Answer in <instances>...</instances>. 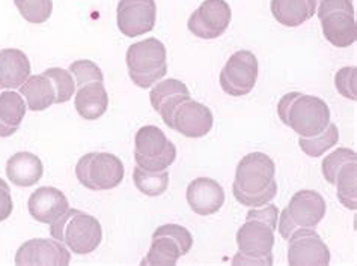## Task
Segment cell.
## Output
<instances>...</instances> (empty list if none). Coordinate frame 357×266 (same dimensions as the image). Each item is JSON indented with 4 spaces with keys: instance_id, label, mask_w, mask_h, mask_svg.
Masks as SVG:
<instances>
[{
    "instance_id": "44dd1931",
    "label": "cell",
    "mask_w": 357,
    "mask_h": 266,
    "mask_svg": "<svg viewBox=\"0 0 357 266\" xmlns=\"http://www.w3.org/2000/svg\"><path fill=\"white\" fill-rule=\"evenodd\" d=\"M74 106L84 120H97L107 111L109 95L102 81H92L77 88Z\"/></svg>"
},
{
    "instance_id": "4316f807",
    "label": "cell",
    "mask_w": 357,
    "mask_h": 266,
    "mask_svg": "<svg viewBox=\"0 0 357 266\" xmlns=\"http://www.w3.org/2000/svg\"><path fill=\"white\" fill-rule=\"evenodd\" d=\"M133 180L135 185L140 193L149 197L162 196L169 187V172L162 170V172H149L142 167H136L133 170Z\"/></svg>"
},
{
    "instance_id": "30bf717a",
    "label": "cell",
    "mask_w": 357,
    "mask_h": 266,
    "mask_svg": "<svg viewBox=\"0 0 357 266\" xmlns=\"http://www.w3.org/2000/svg\"><path fill=\"white\" fill-rule=\"evenodd\" d=\"M193 237L185 227L180 224L160 226L153 233V242L142 265L175 266L181 256L190 253Z\"/></svg>"
},
{
    "instance_id": "2e32d148",
    "label": "cell",
    "mask_w": 357,
    "mask_h": 266,
    "mask_svg": "<svg viewBox=\"0 0 357 266\" xmlns=\"http://www.w3.org/2000/svg\"><path fill=\"white\" fill-rule=\"evenodd\" d=\"M172 123V130L178 131L180 134L190 139H199L211 131L214 118L211 110L204 104L187 100L175 110Z\"/></svg>"
},
{
    "instance_id": "277c9868",
    "label": "cell",
    "mask_w": 357,
    "mask_h": 266,
    "mask_svg": "<svg viewBox=\"0 0 357 266\" xmlns=\"http://www.w3.org/2000/svg\"><path fill=\"white\" fill-rule=\"evenodd\" d=\"M50 235L79 256L96 251L102 241L100 221L80 209H68L54 220L50 224Z\"/></svg>"
},
{
    "instance_id": "83f0119b",
    "label": "cell",
    "mask_w": 357,
    "mask_h": 266,
    "mask_svg": "<svg viewBox=\"0 0 357 266\" xmlns=\"http://www.w3.org/2000/svg\"><path fill=\"white\" fill-rule=\"evenodd\" d=\"M340 141V131L335 123H328L327 128L314 137H300L298 145L307 157L318 158L321 157L326 150L332 149Z\"/></svg>"
},
{
    "instance_id": "484cf974",
    "label": "cell",
    "mask_w": 357,
    "mask_h": 266,
    "mask_svg": "<svg viewBox=\"0 0 357 266\" xmlns=\"http://www.w3.org/2000/svg\"><path fill=\"white\" fill-rule=\"evenodd\" d=\"M336 194L347 209H357V159L345 163L335 178Z\"/></svg>"
},
{
    "instance_id": "7402d4cb",
    "label": "cell",
    "mask_w": 357,
    "mask_h": 266,
    "mask_svg": "<svg viewBox=\"0 0 357 266\" xmlns=\"http://www.w3.org/2000/svg\"><path fill=\"white\" fill-rule=\"evenodd\" d=\"M43 173L41 159L31 152H17L6 163V176L17 187L35 185L41 180Z\"/></svg>"
},
{
    "instance_id": "e0dca14e",
    "label": "cell",
    "mask_w": 357,
    "mask_h": 266,
    "mask_svg": "<svg viewBox=\"0 0 357 266\" xmlns=\"http://www.w3.org/2000/svg\"><path fill=\"white\" fill-rule=\"evenodd\" d=\"M187 100H190V92L185 84L176 79H169L157 83L149 93L153 109L162 116L163 122L172 130V118L175 110Z\"/></svg>"
},
{
    "instance_id": "f546056e",
    "label": "cell",
    "mask_w": 357,
    "mask_h": 266,
    "mask_svg": "<svg viewBox=\"0 0 357 266\" xmlns=\"http://www.w3.org/2000/svg\"><path fill=\"white\" fill-rule=\"evenodd\" d=\"M43 74L49 77L56 89V102L54 104H63L73 98L76 93V80L73 79V74L67 70L62 68H49Z\"/></svg>"
},
{
    "instance_id": "52a82bcc",
    "label": "cell",
    "mask_w": 357,
    "mask_h": 266,
    "mask_svg": "<svg viewBox=\"0 0 357 266\" xmlns=\"http://www.w3.org/2000/svg\"><path fill=\"white\" fill-rule=\"evenodd\" d=\"M317 15L321 22L326 40L337 49H347L356 42L357 26L353 0H317Z\"/></svg>"
},
{
    "instance_id": "f1b7e54d",
    "label": "cell",
    "mask_w": 357,
    "mask_h": 266,
    "mask_svg": "<svg viewBox=\"0 0 357 266\" xmlns=\"http://www.w3.org/2000/svg\"><path fill=\"white\" fill-rule=\"evenodd\" d=\"M18 13L26 22L43 24L53 13V0H14Z\"/></svg>"
},
{
    "instance_id": "6da1fadb",
    "label": "cell",
    "mask_w": 357,
    "mask_h": 266,
    "mask_svg": "<svg viewBox=\"0 0 357 266\" xmlns=\"http://www.w3.org/2000/svg\"><path fill=\"white\" fill-rule=\"evenodd\" d=\"M279 209L276 205L253 208L246 215L244 223L236 236L238 253L234 256L232 265H273L275 230L278 227Z\"/></svg>"
},
{
    "instance_id": "7a4b0ae2",
    "label": "cell",
    "mask_w": 357,
    "mask_h": 266,
    "mask_svg": "<svg viewBox=\"0 0 357 266\" xmlns=\"http://www.w3.org/2000/svg\"><path fill=\"white\" fill-rule=\"evenodd\" d=\"M275 175L276 166L273 159L262 152H253L243 157L237 166L232 194L236 201L244 206H264L278 194Z\"/></svg>"
},
{
    "instance_id": "8fae6325",
    "label": "cell",
    "mask_w": 357,
    "mask_h": 266,
    "mask_svg": "<svg viewBox=\"0 0 357 266\" xmlns=\"http://www.w3.org/2000/svg\"><path fill=\"white\" fill-rule=\"evenodd\" d=\"M258 80V59L249 50L234 53L220 72V86L231 97H244L255 88Z\"/></svg>"
},
{
    "instance_id": "ac0fdd59",
    "label": "cell",
    "mask_w": 357,
    "mask_h": 266,
    "mask_svg": "<svg viewBox=\"0 0 357 266\" xmlns=\"http://www.w3.org/2000/svg\"><path fill=\"white\" fill-rule=\"evenodd\" d=\"M187 203L192 211L202 217L213 215L225 203V191L222 185L211 178H198L187 187Z\"/></svg>"
},
{
    "instance_id": "cb8c5ba5",
    "label": "cell",
    "mask_w": 357,
    "mask_h": 266,
    "mask_svg": "<svg viewBox=\"0 0 357 266\" xmlns=\"http://www.w3.org/2000/svg\"><path fill=\"white\" fill-rule=\"evenodd\" d=\"M20 95L27 102V109L43 111L56 102V89L53 81L45 74L32 75L20 86Z\"/></svg>"
},
{
    "instance_id": "3957f363",
    "label": "cell",
    "mask_w": 357,
    "mask_h": 266,
    "mask_svg": "<svg viewBox=\"0 0 357 266\" xmlns=\"http://www.w3.org/2000/svg\"><path fill=\"white\" fill-rule=\"evenodd\" d=\"M279 119L300 137H314L331 123V109L314 95L289 92L278 102Z\"/></svg>"
},
{
    "instance_id": "603a6c76",
    "label": "cell",
    "mask_w": 357,
    "mask_h": 266,
    "mask_svg": "<svg viewBox=\"0 0 357 266\" xmlns=\"http://www.w3.org/2000/svg\"><path fill=\"white\" fill-rule=\"evenodd\" d=\"M275 20L287 27H298L317 14V0H271Z\"/></svg>"
},
{
    "instance_id": "ffe728a7",
    "label": "cell",
    "mask_w": 357,
    "mask_h": 266,
    "mask_svg": "<svg viewBox=\"0 0 357 266\" xmlns=\"http://www.w3.org/2000/svg\"><path fill=\"white\" fill-rule=\"evenodd\" d=\"M31 77V62L17 49H0V89H17Z\"/></svg>"
},
{
    "instance_id": "4dcf8cb0",
    "label": "cell",
    "mask_w": 357,
    "mask_h": 266,
    "mask_svg": "<svg viewBox=\"0 0 357 266\" xmlns=\"http://www.w3.org/2000/svg\"><path fill=\"white\" fill-rule=\"evenodd\" d=\"M70 72L74 75V80H76V88H82L92 81L105 80V74H102L100 66L88 59L73 62L70 66Z\"/></svg>"
},
{
    "instance_id": "d6986e66",
    "label": "cell",
    "mask_w": 357,
    "mask_h": 266,
    "mask_svg": "<svg viewBox=\"0 0 357 266\" xmlns=\"http://www.w3.org/2000/svg\"><path fill=\"white\" fill-rule=\"evenodd\" d=\"M29 214L38 223L52 224L70 209L68 198L54 187H41L27 201Z\"/></svg>"
},
{
    "instance_id": "ba28073f",
    "label": "cell",
    "mask_w": 357,
    "mask_h": 266,
    "mask_svg": "<svg viewBox=\"0 0 357 266\" xmlns=\"http://www.w3.org/2000/svg\"><path fill=\"white\" fill-rule=\"evenodd\" d=\"M126 169L122 161L107 152H91L79 159L76 176L79 182L92 191H107L116 188L124 179Z\"/></svg>"
},
{
    "instance_id": "8992f818",
    "label": "cell",
    "mask_w": 357,
    "mask_h": 266,
    "mask_svg": "<svg viewBox=\"0 0 357 266\" xmlns=\"http://www.w3.org/2000/svg\"><path fill=\"white\" fill-rule=\"evenodd\" d=\"M324 197L314 189H302L291 197L289 205L279 215V233L284 240L298 229H315L326 217Z\"/></svg>"
},
{
    "instance_id": "9a60e30c",
    "label": "cell",
    "mask_w": 357,
    "mask_h": 266,
    "mask_svg": "<svg viewBox=\"0 0 357 266\" xmlns=\"http://www.w3.org/2000/svg\"><path fill=\"white\" fill-rule=\"evenodd\" d=\"M71 254L62 242L52 240H31L24 242L15 254V265L33 266H68Z\"/></svg>"
},
{
    "instance_id": "5b68a950",
    "label": "cell",
    "mask_w": 357,
    "mask_h": 266,
    "mask_svg": "<svg viewBox=\"0 0 357 266\" xmlns=\"http://www.w3.org/2000/svg\"><path fill=\"white\" fill-rule=\"evenodd\" d=\"M126 62L131 81L137 88L148 89L167 72L166 47L157 38H148L128 47Z\"/></svg>"
},
{
    "instance_id": "5bb4252c",
    "label": "cell",
    "mask_w": 357,
    "mask_h": 266,
    "mask_svg": "<svg viewBox=\"0 0 357 266\" xmlns=\"http://www.w3.org/2000/svg\"><path fill=\"white\" fill-rule=\"evenodd\" d=\"M157 20L155 0H119L116 8L118 29L127 38L151 32Z\"/></svg>"
},
{
    "instance_id": "4fadbf2b",
    "label": "cell",
    "mask_w": 357,
    "mask_h": 266,
    "mask_svg": "<svg viewBox=\"0 0 357 266\" xmlns=\"http://www.w3.org/2000/svg\"><path fill=\"white\" fill-rule=\"evenodd\" d=\"M289 266H327L331 250L314 229H298L288 237Z\"/></svg>"
},
{
    "instance_id": "9c48e42d",
    "label": "cell",
    "mask_w": 357,
    "mask_h": 266,
    "mask_svg": "<svg viewBox=\"0 0 357 266\" xmlns=\"http://www.w3.org/2000/svg\"><path fill=\"white\" fill-rule=\"evenodd\" d=\"M176 158V148L165 132L154 127H142L135 137V159L139 167L149 172H162Z\"/></svg>"
},
{
    "instance_id": "7c38bea8",
    "label": "cell",
    "mask_w": 357,
    "mask_h": 266,
    "mask_svg": "<svg viewBox=\"0 0 357 266\" xmlns=\"http://www.w3.org/2000/svg\"><path fill=\"white\" fill-rule=\"evenodd\" d=\"M232 13L225 0H205L190 15L187 27L201 40H215L227 32Z\"/></svg>"
},
{
    "instance_id": "1f68e13d",
    "label": "cell",
    "mask_w": 357,
    "mask_h": 266,
    "mask_svg": "<svg viewBox=\"0 0 357 266\" xmlns=\"http://www.w3.org/2000/svg\"><path fill=\"white\" fill-rule=\"evenodd\" d=\"M354 159H357V154L354 150H350L347 148H340L337 150H335L333 154L326 157L321 167H323V176L326 178L327 182L331 185H335V178H336V173L340 172V169L345 163Z\"/></svg>"
},
{
    "instance_id": "d6a6232c",
    "label": "cell",
    "mask_w": 357,
    "mask_h": 266,
    "mask_svg": "<svg viewBox=\"0 0 357 266\" xmlns=\"http://www.w3.org/2000/svg\"><path fill=\"white\" fill-rule=\"evenodd\" d=\"M356 75L357 70L356 66H345V68L340 70L335 77V86L336 91L340 92L344 98H349L351 101H356Z\"/></svg>"
},
{
    "instance_id": "d4e9b609",
    "label": "cell",
    "mask_w": 357,
    "mask_h": 266,
    "mask_svg": "<svg viewBox=\"0 0 357 266\" xmlns=\"http://www.w3.org/2000/svg\"><path fill=\"white\" fill-rule=\"evenodd\" d=\"M27 106L20 93L5 91L0 93V137H11L20 128Z\"/></svg>"
},
{
    "instance_id": "836d02e7",
    "label": "cell",
    "mask_w": 357,
    "mask_h": 266,
    "mask_svg": "<svg viewBox=\"0 0 357 266\" xmlns=\"http://www.w3.org/2000/svg\"><path fill=\"white\" fill-rule=\"evenodd\" d=\"M14 209L11 188L0 178V221H5L6 218L11 217Z\"/></svg>"
}]
</instances>
